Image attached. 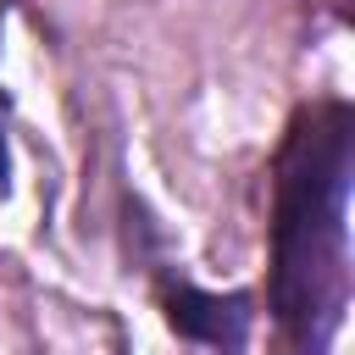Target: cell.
Segmentation results:
<instances>
[{
  "label": "cell",
  "mask_w": 355,
  "mask_h": 355,
  "mask_svg": "<svg viewBox=\"0 0 355 355\" xmlns=\"http://www.w3.org/2000/svg\"><path fill=\"white\" fill-rule=\"evenodd\" d=\"M349 178L355 111L316 100L288 122L272 189V277L266 311L288 349H327L349 300Z\"/></svg>",
  "instance_id": "1"
},
{
  "label": "cell",
  "mask_w": 355,
  "mask_h": 355,
  "mask_svg": "<svg viewBox=\"0 0 355 355\" xmlns=\"http://www.w3.org/2000/svg\"><path fill=\"white\" fill-rule=\"evenodd\" d=\"M161 311H166V327L178 338L205 344V349H244L250 322H255V300L244 288L211 294L194 283H161Z\"/></svg>",
  "instance_id": "2"
},
{
  "label": "cell",
  "mask_w": 355,
  "mask_h": 355,
  "mask_svg": "<svg viewBox=\"0 0 355 355\" xmlns=\"http://www.w3.org/2000/svg\"><path fill=\"white\" fill-rule=\"evenodd\" d=\"M6 189H11V150H6V133H0V200H6Z\"/></svg>",
  "instance_id": "3"
}]
</instances>
